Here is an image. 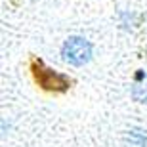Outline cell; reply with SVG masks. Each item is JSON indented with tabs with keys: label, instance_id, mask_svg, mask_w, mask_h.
Here are the masks:
<instances>
[{
	"label": "cell",
	"instance_id": "6da1fadb",
	"mask_svg": "<svg viewBox=\"0 0 147 147\" xmlns=\"http://www.w3.org/2000/svg\"><path fill=\"white\" fill-rule=\"evenodd\" d=\"M94 46L84 36H69L61 46V59L73 67H82L92 59Z\"/></svg>",
	"mask_w": 147,
	"mask_h": 147
},
{
	"label": "cell",
	"instance_id": "7a4b0ae2",
	"mask_svg": "<svg viewBox=\"0 0 147 147\" xmlns=\"http://www.w3.org/2000/svg\"><path fill=\"white\" fill-rule=\"evenodd\" d=\"M34 80L44 88V90H54V92H65L71 86V78L61 73L50 69L42 61H34Z\"/></svg>",
	"mask_w": 147,
	"mask_h": 147
},
{
	"label": "cell",
	"instance_id": "3957f363",
	"mask_svg": "<svg viewBox=\"0 0 147 147\" xmlns=\"http://www.w3.org/2000/svg\"><path fill=\"white\" fill-rule=\"evenodd\" d=\"M130 94H132V98H134V101L147 105V71H140L134 76Z\"/></svg>",
	"mask_w": 147,
	"mask_h": 147
},
{
	"label": "cell",
	"instance_id": "277c9868",
	"mask_svg": "<svg viewBox=\"0 0 147 147\" xmlns=\"http://www.w3.org/2000/svg\"><path fill=\"white\" fill-rule=\"evenodd\" d=\"M126 145L128 147H147V134L140 128H132L126 132Z\"/></svg>",
	"mask_w": 147,
	"mask_h": 147
}]
</instances>
